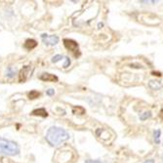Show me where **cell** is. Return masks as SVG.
<instances>
[{"mask_svg":"<svg viewBox=\"0 0 163 163\" xmlns=\"http://www.w3.org/2000/svg\"><path fill=\"white\" fill-rule=\"evenodd\" d=\"M70 139V134L65 129L53 126L51 127L46 135V140L53 147L61 145L62 143Z\"/></svg>","mask_w":163,"mask_h":163,"instance_id":"1","label":"cell"},{"mask_svg":"<svg viewBox=\"0 0 163 163\" xmlns=\"http://www.w3.org/2000/svg\"><path fill=\"white\" fill-rule=\"evenodd\" d=\"M20 152V147L16 142L0 137V153L6 155H17Z\"/></svg>","mask_w":163,"mask_h":163,"instance_id":"2","label":"cell"},{"mask_svg":"<svg viewBox=\"0 0 163 163\" xmlns=\"http://www.w3.org/2000/svg\"><path fill=\"white\" fill-rule=\"evenodd\" d=\"M42 41L45 45L54 46L59 42V37L57 35H48V34H42L41 35Z\"/></svg>","mask_w":163,"mask_h":163,"instance_id":"3","label":"cell"},{"mask_svg":"<svg viewBox=\"0 0 163 163\" xmlns=\"http://www.w3.org/2000/svg\"><path fill=\"white\" fill-rule=\"evenodd\" d=\"M65 46L66 47L67 49L70 50L71 52H76L78 51V44L77 42H75L72 39H65L64 40Z\"/></svg>","mask_w":163,"mask_h":163,"instance_id":"4","label":"cell"},{"mask_svg":"<svg viewBox=\"0 0 163 163\" xmlns=\"http://www.w3.org/2000/svg\"><path fill=\"white\" fill-rule=\"evenodd\" d=\"M40 79L43 80V81H51V82H57V81H58V77L56 75H54V74H51V73H43V74H41Z\"/></svg>","mask_w":163,"mask_h":163,"instance_id":"5","label":"cell"},{"mask_svg":"<svg viewBox=\"0 0 163 163\" xmlns=\"http://www.w3.org/2000/svg\"><path fill=\"white\" fill-rule=\"evenodd\" d=\"M29 70H30V67L29 66H25L23 67V70H21V72H20V81H24L26 79V77H28L29 75Z\"/></svg>","mask_w":163,"mask_h":163,"instance_id":"6","label":"cell"},{"mask_svg":"<svg viewBox=\"0 0 163 163\" xmlns=\"http://www.w3.org/2000/svg\"><path fill=\"white\" fill-rule=\"evenodd\" d=\"M37 46V42L35 41L34 39H28L25 43V47L26 49L29 50H31L33 48H35V47Z\"/></svg>","mask_w":163,"mask_h":163,"instance_id":"7","label":"cell"},{"mask_svg":"<svg viewBox=\"0 0 163 163\" xmlns=\"http://www.w3.org/2000/svg\"><path fill=\"white\" fill-rule=\"evenodd\" d=\"M32 115H39V116H42V117H46L48 113H47L45 108H38V110H34L31 112Z\"/></svg>","mask_w":163,"mask_h":163,"instance_id":"8","label":"cell"},{"mask_svg":"<svg viewBox=\"0 0 163 163\" xmlns=\"http://www.w3.org/2000/svg\"><path fill=\"white\" fill-rule=\"evenodd\" d=\"M17 73V70L14 69V67L12 66H9L7 70H6V76L9 77V78H13L15 76V74Z\"/></svg>","mask_w":163,"mask_h":163,"instance_id":"9","label":"cell"},{"mask_svg":"<svg viewBox=\"0 0 163 163\" xmlns=\"http://www.w3.org/2000/svg\"><path fill=\"white\" fill-rule=\"evenodd\" d=\"M148 85L153 90H158V89H160V88L162 87V85L158 82V81H151V82L148 83Z\"/></svg>","mask_w":163,"mask_h":163,"instance_id":"10","label":"cell"},{"mask_svg":"<svg viewBox=\"0 0 163 163\" xmlns=\"http://www.w3.org/2000/svg\"><path fill=\"white\" fill-rule=\"evenodd\" d=\"M160 135H161L160 130H156L153 132V138H154L155 144H160Z\"/></svg>","mask_w":163,"mask_h":163,"instance_id":"11","label":"cell"},{"mask_svg":"<svg viewBox=\"0 0 163 163\" xmlns=\"http://www.w3.org/2000/svg\"><path fill=\"white\" fill-rule=\"evenodd\" d=\"M39 96H40V94H39L37 91L33 90V91H30V92H29V99L33 100V99H36V98H38Z\"/></svg>","mask_w":163,"mask_h":163,"instance_id":"12","label":"cell"},{"mask_svg":"<svg viewBox=\"0 0 163 163\" xmlns=\"http://www.w3.org/2000/svg\"><path fill=\"white\" fill-rule=\"evenodd\" d=\"M151 116H152V113L149 112V111H146L144 113H141L140 114V119L141 120H146V119L149 118Z\"/></svg>","mask_w":163,"mask_h":163,"instance_id":"13","label":"cell"},{"mask_svg":"<svg viewBox=\"0 0 163 163\" xmlns=\"http://www.w3.org/2000/svg\"><path fill=\"white\" fill-rule=\"evenodd\" d=\"M65 59H66V57H64L63 55H56V56H54V57L52 58V63L56 64V63L59 62V61H61V60H65Z\"/></svg>","mask_w":163,"mask_h":163,"instance_id":"14","label":"cell"},{"mask_svg":"<svg viewBox=\"0 0 163 163\" xmlns=\"http://www.w3.org/2000/svg\"><path fill=\"white\" fill-rule=\"evenodd\" d=\"M85 163H103V162H101L99 160H91V159H88L85 161Z\"/></svg>","mask_w":163,"mask_h":163,"instance_id":"15","label":"cell"},{"mask_svg":"<svg viewBox=\"0 0 163 163\" xmlns=\"http://www.w3.org/2000/svg\"><path fill=\"white\" fill-rule=\"evenodd\" d=\"M55 94V91H54L53 89H49V90H47V95L48 96H52V95Z\"/></svg>","mask_w":163,"mask_h":163,"instance_id":"16","label":"cell"},{"mask_svg":"<svg viewBox=\"0 0 163 163\" xmlns=\"http://www.w3.org/2000/svg\"><path fill=\"white\" fill-rule=\"evenodd\" d=\"M144 163H154V160L153 159H148V160H146Z\"/></svg>","mask_w":163,"mask_h":163,"instance_id":"17","label":"cell"},{"mask_svg":"<svg viewBox=\"0 0 163 163\" xmlns=\"http://www.w3.org/2000/svg\"><path fill=\"white\" fill-rule=\"evenodd\" d=\"M162 159H163V155H162Z\"/></svg>","mask_w":163,"mask_h":163,"instance_id":"18","label":"cell"}]
</instances>
